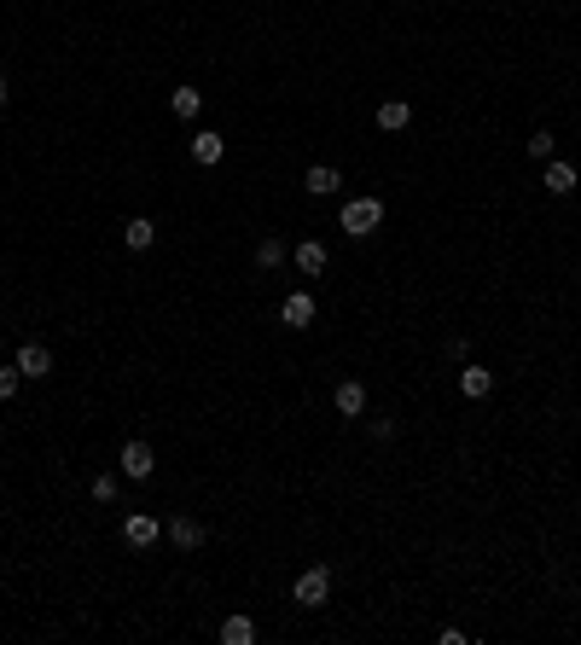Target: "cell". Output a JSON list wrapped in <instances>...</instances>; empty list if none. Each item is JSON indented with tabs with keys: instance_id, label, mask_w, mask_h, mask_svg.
<instances>
[{
	"instance_id": "6da1fadb",
	"label": "cell",
	"mask_w": 581,
	"mask_h": 645,
	"mask_svg": "<svg viewBox=\"0 0 581 645\" xmlns=\"http://www.w3.org/2000/svg\"><path fill=\"white\" fill-rule=\"evenodd\" d=\"M338 227L349 233V239H366V233L384 227V204H378V198H349L343 216H338Z\"/></svg>"
},
{
	"instance_id": "7a4b0ae2",
	"label": "cell",
	"mask_w": 581,
	"mask_h": 645,
	"mask_svg": "<svg viewBox=\"0 0 581 645\" xmlns=\"http://www.w3.org/2000/svg\"><path fill=\"white\" fill-rule=\"evenodd\" d=\"M291 599L303 605V611H320V605L331 599V570H326V564L303 570V576H296V588H291Z\"/></svg>"
},
{
	"instance_id": "3957f363",
	"label": "cell",
	"mask_w": 581,
	"mask_h": 645,
	"mask_svg": "<svg viewBox=\"0 0 581 645\" xmlns=\"http://www.w3.org/2000/svg\"><path fill=\"white\" fill-rule=\"evenodd\" d=\"M122 477H128V482H145V477H152V471H157V454H152V442H140V437H134V442H122Z\"/></svg>"
},
{
	"instance_id": "277c9868",
	"label": "cell",
	"mask_w": 581,
	"mask_h": 645,
	"mask_svg": "<svg viewBox=\"0 0 581 645\" xmlns=\"http://www.w3.org/2000/svg\"><path fill=\"white\" fill-rule=\"evenodd\" d=\"M157 535H163V524H157V517L152 512H128V517H122V541H128V547H157Z\"/></svg>"
},
{
	"instance_id": "5b68a950",
	"label": "cell",
	"mask_w": 581,
	"mask_h": 645,
	"mask_svg": "<svg viewBox=\"0 0 581 645\" xmlns=\"http://www.w3.org/2000/svg\"><path fill=\"white\" fill-rule=\"evenodd\" d=\"M314 314H320V303L308 291H291L286 303H279V320H286L291 331H303V326H314Z\"/></svg>"
},
{
	"instance_id": "8992f818",
	"label": "cell",
	"mask_w": 581,
	"mask_h": 645,
	"mask_svg": "<svg viewBox=\"0 0 581 645\" xmlns=\"http://www.w3.org/2000/svg\"><path fill=\"white\" fill-rule=\"evenodd\" d=\"M331 407H338L343 419H361L366 413V384L361 378H343L338 390H331Z\"/></svg>"
},
{
	"instance_id": "52a82bcc",
	"label": "cell",
	"mask_w": 581,
	"mask_h": 645,
	"mask_svg": "<svg viewBox=\"0 0 581 645\" xmlns=\"http://www.w3.org/2000/svg\"><path fill=\"white\" fill-rule=\"evenodd\" d=\"M12 367H18L23 378H47V372H53V349H47V343H23Z\"/></svg>"
},
{
	"instance_id": "ba28073f",
	"label": "cell",
	"mask_w": 581,
	"mask_h": 645,
	"mask_svg": "<svg viewBox=\"0 0 581 645\" xmlns=\"http://www.w3.org/2000/svg\"><path fill=\"white\" fill-rule=\"evenodd\" d=\"M291 262H296V274H308V279L326 274V244H320V239H303V244L291 251Z\"/></svg>"
},
{
	"instance_id": "9c48e42d",
	"label": "cell",
	"mask_w": 581,
	"mask_h": 645,
	"mask_svg": "<svg viewBox=\"0 0 581 645\" xmlns=\"http://www.w3.org/2000/svg\"><path fill=\"white\" fill-rule=\"evenodd\" d=\"M338 186H343V175H338L331 163H314V169L303 175V192H308V198H331Z\"/></svg>"
},
{
	"instance_id": "30bf717a",
	"label": "cell",
	"mask_w": 581,
	"mask_h": 645,
	"mask_svg": "<svg viewBox=\"0 0 581 645\" xmlns=\"http://www.w3.org/2000/svg\"><path fill=\"white\" fill-rule=\"evenodd\" d=\"M169 541H175L180 552H198L204 547V524H198V517H169Z\"/></svg>"
},
{
	"instance_id": "8fae6325",
	"label": "cell",
	"mask_w": 581,
	"mask_h": 645,
	"mask_svg": "<svg viewBox=\"0 0 581 645\" xmlns=\"http://www.w3.org/2000/svg\"><path fill=\"white\" fill-rule=\"evenodd\" d=\"M489 390H494V372H489V367H477V361H471V367L460 372V395H465V402H483Z\"/></svg>"
},
{
	"instance_id": "7c38bea8",
	"label": "cell",
	"mask_w": 581,
	"mask_h": 645,
	"mask_svg": "<svg viewBox=\"0 0 581 645\" xmlns=\"http://www.w3.org/2000/svg\"><path fill=\"white\" fill-rule=\"evenodd\" d=\"M221 157H227V140H221V134H192V163L198 169L221 163Z\"/></svg>"
},
{
	"instance_id": "4fadbf2b",
	"label": "cell",
	"mask_w": 581,
	"mask_h": 645,
	"mask_svg": "<svg viewBox=\"0 0 581 645\" xmlns=\"http://www.w3.org/2000/svg\"><path fill=\"white\" fill-rule=\"evenodd\" d=\"M407 122H413V105H407V99H384V105H378V128L384 134H401Z\"/></svg>"
},
{
	"instance_id": "5bb4252c",
	"label": "cell",
	"mask_w": 581,
	"mask_h": 645,
	"mask_svg": "<svg viewBox=\"0 0 581 645\" xmlns=\"http://www.w3.org/2000/svg\"><path fill=\"white\" fill-rule=\"evenodd\" d=\"M122 244H128V251H152V244H157V227H152V216H134L128 227H122Z\"/></svg>"
},
{
	"instance_id": "9a60e30c",
	"label": "cell",
	"mask_w": 581,
	"mask_h": 645,
	"mask_svg": "<svg viewBox=\"0 0 581 645\" xmlns=\"http://www.w3.org/2000/svg\"><path fill=\"white\" fill-rule=\"evenodd\" d=\"M576 186H581V181H576V163H547V192H552V198H570Z\"/></svg>"
},
{
	"instance_id": "2e32d148",
	"label": "cell",
	"mask_w": 581,
	"mask_h": 645,
	"mask_svg": "<svg viewBox=\"0 0 581 645\" xmlns=\"http://www.w3.org/2000/svg\"><path fill=\"white\" fill-rule=\"evenodd\" d=\"M169 110H175L180 122H192L198 110H204V93H198V88H175V93H169Z\"/></svg>"
},
{
	"instance_id": "e0dca14e",
	"label": "cell",
	"mask_w": 581,
	"mask_h": 645,
	"mask_svg": "<svg viewBox=\"0 0 581 645\" xmlns=\"http://www.w3.org/2000/svg\"><path fill=\"white\" fill-rule=\"evenodd\" d=\"M88 494H93L99 506H110V500H117V494H122V477H117V471H99V477L88 482Z\"/></svg>"
},
{
	"instance_id": "ac0fdd59",
	"label": "cell",
	"mask_w": 581,
	"mask_h": 645,
	"mask_svg": "<svg viewBox=\"0 0 581 645\" xmlns=\"http://www.w3.org/2000/svg\"><path fill=\"white\" fill-rule=\"evenodd\" d=\"M221 640H227V645H251L256 640V623H251V616H227V623H221Z\"/></svg>"
},
{
	"instance_id": "d6986e66",
	"label": "cell",
	"mask_w": 581,
	"mask_h": 645,
	"mask_svg": "<svg viewBox=\"0 0 581 645\" xmlns=\"http://www.w3.org/2000/svg\"><path fill=\"white\" fill-rule=\"evenodd\" d=\"M286 262V239H262L256 244V268H279Z\"/></svg>"
},
{
	"instance_id": "ffe728a7",
	"label": "cell",
	"mask_w": 581,
	"mask_h": 645,
	"mask_svg": "<svg viewBox=\"0 0 581 645\" xmlns=\"http://www.w3.org/2000/svg\"><path fill=\"white\" fill-rule=\"evenodd\" d=\"M552 146H559V140H552L547 128H535V134H529V157H541V163H552Z\"/></svg>"
},
{
	"instance_id": "44dd1931",
	"label": "cell",
	"mask_w": 581,
	"mask_h": 645,
	"mask_svg": "<svg viewBox=\"0 0 581 645\" xmlns=\"http://www.w3.org/2000/svg\"><path fill=\"white\" fill-rule=\"evenodd\" d=\"M18 384H23L18 367H0V402H12V395H18Z\"/></svg>"
},
{
	"instance_id": "7402d4cb",
	"label": "cell",
	"mask_w": 581,
	"mask_h": 645,
	"mask_svg": "<svg viewBox=\"0 0 581 645\" xmlns=\"http://www.w3.org/2000/svg\"><path fill=\"white\" fill-rule=\"evenodd\" d=\"M6 99H12V93H6V76H0V105H6Z\"/></svg>"
}]
</instances>
